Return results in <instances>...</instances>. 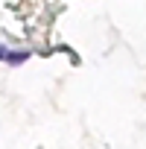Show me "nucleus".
Listing matches in <instances>:
<instances>
[{
    "instance_id": "2",
    "label": "nucleus",
    "mask_w": 146,
    "mask_h": 149,
    "mask_svg": "<svg viewBox=\"0 0 146 149\" xmlns=\"http://www.w3.org/2000/svg\"><path fill=\"white\" fill-rule=\"evenodd\" d=\"M6 56H9V53H6V50H3V47H0V58H6Z\"/></svg>"
},
{
    "instance_id": "1",
    "label": "nucleus",
    "mask_w": 146,
    "mask_h": 149,
    "mask_svg": "<svg viewBox=\"0 0 146 149\" xmlns=\"http://www.w3.org/2000/svg\"><path fill=\"white\" fill-rule=\"evenodd\" d=\"M26 58H29V53H9V56H6L9 64H24Z\"/></svg>"
}]
</instances>
